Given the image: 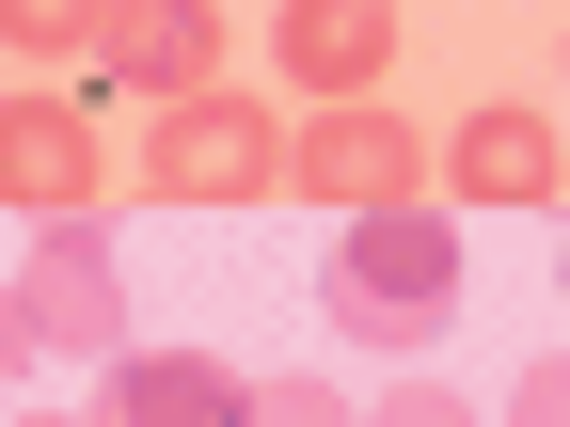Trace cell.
Instances as JSON below:
<instances>
[{"label": "cell", "instance_id": "9c48e42d", "mask_svg": "<svg viewBox=\"0 0 570 427\" xmlns=\"http://www.w3.org/2000/svg\"><path fill=\"white\" fill-rule=\"evenodd\" d=\"M111 427H238V380L206 348H127L111 365Z\"/></svg>", "mask_w": 570, "mask_h": 427}, {"label": "cell", "instance_id": "7a4b0ae2", "mask_svg": "<svg viewBox=\"0 0 570 427\" xmlns=\"http://www.w3.org/2000/svg\"><path fill=\"white\" fill-rule=\"evenodd\" d=\"M0 317H17V348H80V365L127 348V269H111V238H96V206H80V222H32Z\"/></svg>", "mask_w": 570, "mask_h": 427}, {"label": "cell", "instance_id": "7c38bea8", "mask_svg": "<svg viewBox=\"0 0 570 427\" xmlns=\"http://www.w3.org/2000/svg\"><path fill=\"white\" fill-rule=\"evenodd\" d=\"M365 427H491V411H475V396H460V380H396V396H381V411H365Z\"/></svg>", "mask_w": 570, "mask_h": 427}, {"label": "cell", "instance_id": "4fadbf2b", "mask_svg": "<svg viewBox=\"0 0 570 427\" xmlns=\"http://www.w3.org/2000/svg\"><path fill=\"white\" fill-rule=\"evenodd\" d=\"M508 427H570V365H523V396H508Z\"/></svg>", "mask_w": 570, "mask_h": 427}, {"label": "cell", "instance_id": "5bb4252c", "mask_svg": "<svg viewBox=\"0 0 570 427\" xmlns=\"http://www.w3.org/2000/svg\"><path fill=\"white\" fill-rule=\"evenodd\" d=\"M0 396H17V348H0Z\"/></svg>", "mask_w": 570, "mask_h": 427}, {"label": "cell", "instance_id": "ba28073f", "mask_svg": "<svg viewBox=\"0 0 570 427\" xmlns=\"http://www.w3.org/2000/svg\"><path fill=\"white\" fill-rule=\"evenodd\" d=\"M475 206H554V111H523V96H491L475 127H460V159H444Z\"/></svg>", "mask_w": 570, "mask_h": 427}, {"label": "cell", "instance_id": "9a60e30c", "mask_svg": "<svg viewBox=\"0 0 570 427\" xmlns=\"http://www.w3.org/2000/svg\"><path fill=\"white\" fill-rule=\"evenodd\" d=\"M32 427H80V411H32Z\"/></svg>", "mask_w": 570, "mask_h": 427}, {"label": "cell", "instance_id": "30bf717a", "mask_svg": "<svg viewBox=\"0 0 570 427\" xmlns=\"http://www.w3.org/2000/svg\"><path fill=\"white\" fill-rule=\"evenodd\" d=\"M96 17H111V0H0V48H96Z\"/></svg>", "mask_w": 570, "mask_h": 427}, {"label": "cell", "instance_id": "277c9868", "mask_svg": "<svg viewBox=\"0 0 570 427\" xmlns=\"http://www.w3.org/2000/svg\"><path fill=\"white\" fill-rule=\"evenodd\" d=\"M285 175H302L317 206H412V175H428V142L381 111V96H333L302 142H285Z\"/></svg>", "mask_w": 570, "mask_h": 427}, {"label": "cell", "instance_id": "8992f818", "mask_svg": "<svg viewBox=\"0 0 570 427\" xmlns=\"http://www.w3.org/2000/svg\"><path fill=\"white\" fill-rule=\"evenodd\" d=\"M269 48H285V80H302L317 111H333V96H381V63H396V0H285Z\"/></svg>", "mask_w": 570, "mask_h": 427}, {"label": "cell", "instance_id": "8fae6325", "mask_svg": "<svg viewBox=\"0 0 570 427\" xmlns=\"http://www.w3.org/2000/svg\"><path fill=\"white\" fill-rule=\"evenodd\" d=\"M238 427H365V411H348L333 380H254V396H238Z\"/></svg>", "mask_w": 570, "mask_h": 427}, {"label": "cell", "instance_id": "3957f363", "mask_svg": "<svg viewBox=\"0 0 570 427\" xmlns=\"http://www.w3.org/2000/svg\"><path fill=\"white\" fill-rule=\"evenodd\" d=\"M142 175H159L175 206H254V190L285 175V127H269L254 96H223V80H190V96H159V142H142Z\"/></svg>", "mask_w": 570, "mask_h": 427}, {"label": "cell", "instance_id": "5b68a950", "mask_svg": "<svg viewBox=\"0 0 570 427\" xmlns=\"http://www.w3.org/2000/svg\"><path fill=\"white\" fill-rule=\"evenodd\" d=\"M0 206H17V222H80V206H96L80 96H0Z\"/></svg>", "mask_w": 570, "mask_h": 427}, {"label": "cell", "instance_id": "6da1fadb", "mask_svg": "<svg viewBox=\"0 0 570 427\" xmlns=\"http://www.w3.org/2000/svg\"><path fill=\"white\" fill-rule=\"evenodd\" d=\"M317 301H333L348 348H428L444 301H460V222H428V206H348Z\"/></svg>", "mask_w": 570, "mask_h": 427}, {"label": "cell", "instance_id": "52a82bcc", "mask_svg": "<svg viewBox=\"0 0 570 427\" xmlns=\"http://www.w3.org/2000/svg\"><path fill=\"white\" fill-rule=\"evenodd\" d=\"M96 48L127 96H190V80H223V0H111Z\"/></svg>", "mask_w": 570, "mask_h": 427}]
</instances>
